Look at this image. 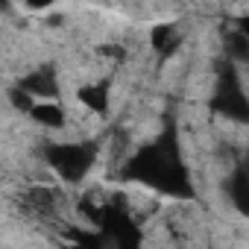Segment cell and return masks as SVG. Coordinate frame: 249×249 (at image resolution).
I'll use <instances>...</instances> for the list:
<instances>
[{
  "label": "cell",
  "instance_id": "7a4b0ae2",
  "mask_svg": "<svg viewBox=\"0 0 249 249\" xmlns=\"http://www.w3.org/2000/svg\"><path fill=\"white\" fill-rule=\"evenodd\" d=\"M211 108L220 111V114H229L240 123H249V100L240 88V79H237V71H234V62H223L220 65V73H217V94L211 100Z\"/></svg>",
  "mask_w": 249,
  "mask_h": 249
},
{
  "label": "cell",
  "instance_id": "4fadbf2b",
  "mask_svg": "<svg viewBox=\"0 0 249 249\" xmlns=\"http://www.w3.org/2000/svg\"><path fill=\"white\" fill-rule=\"evenodd\" d=\"M237 30H243V33H246V36H249V15H246V18H240V21H237Z\"/></svg>",
  "mask_w": 249,
  "mask_h": 249
},
{
  "label": "cell",
  "instance_id": "8992f818",
  "mask_svg": "<svg viewBox=\"0 0 249 249\" xmlns=\"http://www.w3.org/2000/svg\"><path fill=\"white\" fill-rule=\"evenodd\" d=\"M79 103L88 106V108H94L97 114H106L108 111V82L79 88Z\"/></svg>",
  "mask_w": 249,
  "mask_h": 249
},
{
  "label": "cell",
  "instance_id": "30bf717a",
  "mask_svg": "<svg viewBox=\"0 0 249 249\" xmlns=\"http://www.w3.org/2000/svg\"><path fill=\"white\" fill-rule=\"evenodd\" d=\"M9 103H12L18 111H33V106H36V103H33V94H30L24 85H12V88H9Z\"/></svg>",
  "mask_w": 249,
  "mask_h": 249
},
{
  "label": "cell",
  "instance_id": "ba28073f",
  "mask_svg": "<svg viewBox=\"0 0 249 249\" xmlns=\"http://www.w3.org/2000/svg\"><path fill=\"white\" fill-rule=\"evenodd\" d=\"M179 33H176V27L173 24H161V27H156L153 30V47L167 59V56H173V50L179 47Z\"/></svg>",
  "mask_w": 249,
  "mask_h": 249
},
{
  "label": "cell",
  "instance_id": "9c48e42d",
  "mask_svg": "<svg viewBox=\"0 0 249 249\" xmlns=\"http://www.w3.org/2000/svg\"><path fill=\"white\" fill-rule=\"evenodd\" d=\"M30 114L38 123H44V126H62V123H65V114H62V108L56 103H36Z\"/></svg>",
  "mask_w": 249,
  "mask_h": 249
},
{
  "label": "cell",
  "instance_id": "6da1fadb",
  "mask_svg": "<svg viewBox=\"0 0 249 249\" xmlns=\"http://www.w3.org/2000/svg\"><path fill=\"white\" fill-rule=\"evenodd\" d=\"M123 176L135 179V182H147L170 196H191V182H188V170L179 161V150H176V135L173 129H167L156 144L144 147L138 156H132L123 167Z\"/></svg>",
  "mask_w": 249,
  "mask_h": 249
},
{
  "label": "cell",
  "instance_id": "7c38bea8",
  "mask_svg": "<svg viewBox=\"0 0 249 249\" xmlns=\"http://www.w3.org/2000/svg\"><path fill=\"white\" fill-rule=\"evenodd\" d=\"M27 3L33 6V9H44V6H50L53 0H27Z\"/></svg>",
  "mask_w": 249,
  "mask_h": 249
},
{
  "label": "cell",
  "instance_id": "52a82bcc",
  "mask_svg": "<svg viewBox=\"0 0 249 249\" xmlns=\"http://www.w3.org/2000/svg\"><path fill=\"white\" fill-rule=\"evenodd\" d=\"M223 47H226V56H229V62H249V36H246L243 30L226 33V38H223Z\"/></svg>",
  "mask_w": 249,
  "mask_h": 249
},
{
  "label": "cell",
  "instance_id": "5b68a950",
  "mask_svg": "<svg viewBox=\"0 0 249 249\" xmlns=\"http://www.w3.org/2000/svg\"><path fill=\"white\" fill-rule=\"evenodd\" d=\"M18 85H24L30 94H38V97H56V91H59V85H56V76H53V71H36V73H30V76H24Z\"/></svg>",
  "mask_w": 249,
  "mask_h": 249
},
{
  "label": "cell",
  "instance_id": "277c9868",
  "mask_svg": "<svg viewBox=\"0 0 249 249\" xmlns=\"http://www.w3.org/2000/svg\"><path fill=\"white\" fill-rule=\"evenodd\" d=\"M229 196H231L234 208L249 217V167H240V170L229 179Z\"/></svg>",
  "mask_w": 249,
  "mask_h": 249
},
{
  "label": "cell",
  "instance_id": "8fae6325",
  "mask_svg": "<svg viewBox=\"0 0 249 249\" xmlns=\"http://www.w3.org/2000/svg\"><path fill=\"white\" fill-rule=\"evenodd\" d=\"M68 240L82 243V246H100V243H103L100 237H94V234H82V231H68Z\"/></svg>",
  "mask_w": 249,
  "mask_h": 249
},
{
  "label": "cell",
  "instance_id": "3957f363",
  "mask_svg": "<svg viewBox=\"0 0 249 249\" xmlns=\"http://www.w3.org/2000/svg\"><path fill=\"white\" fill-rule=\"evenodd\" d=\"M94 159H97L94 144H53V147H47V161L65 182H79L91 170Z\"/></svg>",
  "mask_w": 249,
  "mask_h": 249
}]
</instances>
